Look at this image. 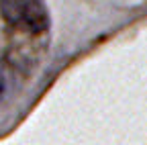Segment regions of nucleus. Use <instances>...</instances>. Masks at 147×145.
Here are the masks:
<instances>
[{"label":"nucleus","mask_w":147,"mask_h":145,"mask_svg":"<svg viewBox=\"0 0 147 145\" xmlns=\"http://www.w3.org/2000/svg\"><path fill=\"white\" fill-rule=\"evenodd\" d=\"M4 23L21 35H43L49 31L51 14L47 0H0Z\"/></svg>","instance_id":"obj_1"},{"label":"nucleus","mask_w":147,"mask_h":145,"mask_svg":"<svg viewBox=\"0 0 147 145\" xmlns=\"http://www.w3.org/2000/svg\"><path fill=\"white\" fill-rule=\"evenodd\" d=\"M4 90H6V78H4V71H2V67H0V98H2Z\"/></svg>","instance_id":"obj_2"}]
</instances>
